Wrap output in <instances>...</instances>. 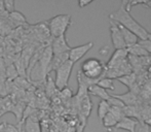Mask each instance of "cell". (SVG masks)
Instances as JSON below:
<instances>
[{
    "instance_id": "obj_1",
    "label": "cell",
    "mask_w": 151,
    "mask_h": 132,
    "mask_svg": "<svg viewBox=\"0 0 151 132\" xmlns=\"http://www.w3.org/2000/svg\"><path fill=\"white\" fill-rule=\"evenodd\" d=\"M109 19L111 20V22L116 23V24L122 26L123 28L133 32L139 38V40L147 39L149 32L132 17L131 12H127V8H125V1L121 2L119 8L117 10H115V12H111L109 15Z\"/></svg>"
},
{
    "instance_id": "obj_2",
    "label": "cell",
    "mask_w": 151,
    "mask_h": 132,
    "mask_svg": "<svg viewBox=\"0 0 151 132\" xmlns=\"http://www.w3.org/2000/svg\"><path fill=\"white\" fill-rule=\"evenodd\" d=\"M106 66L102 61L96 58H88L81 64V68L79 71L83 74L86 78H90L91 81L99 82L101 78H104Z\"/></svg>"
},
{
    "instance_id": "obj_3",
    "label": "cell",
    "mask_w": 151,
    "mask_h": 132,
    "mask_svg": "<svg viewBox=\"0 0 151 132\" xmlns=\"http://www.w3.org/2000/svg\"><path fill=\"white\" fill-rule=\"evenodd\" d=\"M47 24L50 34L52 38H56L66 34V31L72 25V18L70 15H58L50 19Z\"/></svg>"
},
{
    "instance_id": "obj_4",
    "label": "cell",
    "mask_w": 151,
    "mask_h": 132,
    "mask_svg": "<svg viewBox=\"0 0 151 132\" xmlns=\"http://www.w3.org/2000/svg\"><path fill=\"white\" fill-rule=\"evenodd\" d=\"M74 63L70 60L66 61L64 64H62L58 69L56 70V80H55V85H56L58 90H63L64 88L68 87L69 78L71 76L72 70H73Z\"/></svg>"
},
{
    "instance_id": "obj_5",
    "label": "cell",
    "mask_w": 151,
    "mask_h": 132,
    "mask_svg": "<svg viewBox=\"0 0 151 132\" xmlns=\"http://www.w3.org/2000/svg\"><path fill=\"white\" fill-rule=\"evenodd\" d=\"M75 101L77 104L78 110H79V115L81 116L82 122H83L82 124L86 125V120L91 116V110H93V102L91 100L90 95L88 93L82 96H75Z\"/></svg>"
},
{
    "instance_id": "obj_6",
    "label": "cell",
    "mask_w": 151,
    "mask_h": 132,
    "mask_svg": "<svg viewBox=\"0 0 151 132\" xmlns=\"http://www.w3.org/2000/svg\"><path fill=\"white\" fill-rule=\"evenodd\" d=\"M93 42L90 41V42H88V44L71 48V50L68 53V54H69V60L75 64L76 62H78L80 59L83 58V57L90 52L91 49H93Z\"/></svg>"
},
{
    "instance_id": "obj_7",
    "label": "cell",
    "mask_w": 151,
    "mask_h": 132,
    "mask_svg": "<svg viewBox=\"0 0 151 132\" xmlns=\"http://www.w3.org/2000/svg\"><path fill=\"white\" fill-rule=\"evenodd\" d=\"M110 37H111V42L115 50L127 49L119 26L114 22H110Z\"/></svg>"
},
{
    "instance_id": "obj_8",
    "label": "cell",
    "mask_w": 151,
    "mask_h": 132,
    "mask_svg": "<svg viewBox=\"0 0 151 132\" xmlns=\"http://www.w3.org/2000/svg\"><path fill=\"white\" fill-rule=\"evenodd\" d=\"M52 50V54L54 55H60L65 54V53H69L71 50V46L68 44L67 38H66V34L61 35L59 37L52 38V42L50 44Z\"/></svg>"
},
{
    "instance_id": "obj_9",
    "label": "cell",
    "mask_w": 151,
    "mask_h": 132,
    "mask_svg": "<svg viewBox=\"0 0 151 132\" xmlns=\"http://www.w3.org/2000/svg\"><path fill=\"white\" fill-rule=\"evenodd\" d=\"M127 49H121V50H115V52L112 54L111 58L106 64V68H115L122 64L124 61L127 60Z\"/></svg>"
},
{
    "instance_id": "obj_10",
    "label": "cell",
    "mask_w": 151,
    "mask_h": 132,
    "mask_svg": "<svg viewBox=\"0 0 151 132\" xmlns=\"http://www.w3.org/2000/svg\"><path fill=\"white\" fill-rule=\"evenodd\" d=\"M114 98L118 99L119 101H121L123 103L124 106H135L138 105L139 102H138V97L134 91H127L124 94H120V95H116V94H111Z\"/></svg>"
},
{
    "instance_id": "obj_11",
    "label": "cell",
    "mask_w": 151,
    "mask_h": 132,
    "mask_svg": "<svg viewBox=\"0 0 151 132\" xmlns=\"http://www.w3.org/2000/svg\"><path fill=\"white\" fill-rule=\"evenodd\" d=\"M138 125H139V121H137L136 119L124 117V118L121 119L119 122L117 123V125L115 126L114 130L122 129V130H127L129 132H136V129H137Z\"/></svg>"
},
{
    "instance_id": "obj_12",
    "label": "cell",
    "mask_w": 151,
    "mask_h": 132,
    "mask_svg": "<svg viewBox=\"0 0 151 132\" xmlns=\"http://www.w3.org/2000/svg\"><path fill=\"white\" fill-rule=\"evenodd\" d=\"M18 125H20V126L24 125V128L23 129L26 132H41L39 121H38L37 117L33 116V114H31L23 123H20Z\"/></svg>"
},
{
    "instance_id": "obj_13",
    "label": "cell",
    "mask_w": 151,
    "mask_h": 132,
    "mask_svg": "<svg viewBox=\"0 0 151 132\" xmlns=\"http://www.w3.org/2000/svg\"><path fill=\"white\" fill-rule=\"evenodd\" d=\"M68 60H69V54L68 53L60 55H54L52 61H50V64L48 66V73L50 71H56L62 64H64Z\"/></svg>"
},
{
    "instance_id": "obj_14",
    "label": "cell",
    "mask_w": 151,
    "mask_h": 132,
    "mask_svg": "<svg viewBox=\"0 0 151 132\" xmlns=\"http://www.w3.org/2000/svg\"><path fill=\"white\" fill-rule=\"evenodd\" d=\"M88 95H93V96L99 97L101 100H104V101H108L111 97V94L108 93V91L104 90L103 88L99 87L98 85H93V86H91L90 88L88 89Z\"/></svg>"
},
{
    "instance_id": "obj_15",
    "label": "cell",
    "mask_w": 151,
    "mask_h": 132,
    "mask_svg": "<svg viewBox=\"0 0 151 132\" xmlns=\"http://www.w3.org/2000/svg\"><path fill=\"white\" fill-rule=\"evenodd\" d=\"M14 103H16L14 99H12L9 95H6L5 97H1L0 98V118L6 112H12Z\"/></svg>"
},
{
    "instance_id": "obj_16",
    "label": "cell",
    "mask_w": 151,
    "mask_h": 132,
    "mask_svg": "<svg viewBox=\"0 0 151 132\" xmlns=\"http://www.w3.org/2000/svg\"><path fill=\"white\" fill-rule=\"evenodd\" d=\"M5 69L6 66L4 61L0 58V96L5 97L7 94V90H6V75H5Z\"/></svg>"
},
{
    "instance_id": "obj_17",
    "label": "cell",
    "mask_w": 151,
    "mask_h": 132,
    "mask_svg": "<svg viewBox=\"0 0 151 132\" xmlns=\"http://www.w3.org/2000/svg\"><path fill=\"white\" fill-rule=\"evenodd\" d=\"M118 26H119V29H120L121 33H122L123 40H124V44H125V46H127V48L133 46V44H138V41H139V38H138L135 34H134L133 32H131L129 30H127V29L123 28V27L120 26V25H118Z\"/></svg>"
},
{
    "instance_id": "obj_18",
    "label": "cell",
    "mask_w": 151,
    "mask_h": 132,
    "mask_svg": "<svg viewBox=\"0 0 151 132\" xmlns=\"http://www.w3.org/2000/svg\"><path fill=\"white\" fill-rule=\"evenodd\" d=\"M117 123H118V120L110 112H108V114L103 118V120H102V124H103L104 128H105L108 132L113 131L114 128H115V126L117 125Z\"/></svg>"
},
{
    "instance_id": "obj_19",
    "label": "cell",
    "mask_w": 151,
    "mask_h": 132,
    "mask_svg": "<svg viewBox=\"0 0 151 132\" xmlns=\"http://www.w3.org/2000/svg\"><path fill=\"white\" fill-rule=\"evenodd\" d=\"M127 54L131 55V56H134V57H139V58H141V57L148 56L147 52L140 46L139 42L129 46V48H127Z\"/></svg>"
},
{
    "instance_id": "obj_20",
    "label": "cell",
    "mask_w": 151,
    "mask_h": 132,
    "mask_svg": "<svg viewBox=\"0 0 151 132\" xmlns=\"http://www.w3.org/2000/svg\"><path fill=\"white\" fill-rule=\"evenodd\" d=\"M136 80H137V76H136L135 72H132V73L127 74V75H123V76H121V78H117L118 82H120L121 84L127 86L131 91L133 90L134 85L136 84Z\"/></svg>"
},
{
    "instance_id": "obj_21",
    "label": "cell",
    "mask_w": 151,
    "mask_h": 132,
    "mask_svg": "<svg viewBox=\"0 0 151 132\" xmlns=\"http://www.w3.org/2000/svg\"><path fill=\"white\" fill-rule=\"evenodd\" d=\"M110 110V105L108 104L107 101H104V100H101L98 104V117H99L100 120H103V118L106 116V115L109 112Z\"/></svg>"
},
{
    "instance_id": "obj_22",
    "label": "cell",
    "mask_w": 151,
    "mask_h": 132,
    "mask_svg": "<svg viewBox=\"0 0 151 132\" xmlns=\"http://www.w3.org/2000/svg\"><path fill=\"white\" fill-rule=\"evenodd\" d=\"M9 16V19L14 22L16 24H24V23H27V19L24 15L21 12H18V10H14L12 14L8 15Z\"/></svg>"
},
{
    "instance_id": "obj_23",
    "label": "cell",
    "mask_w": 151,
    "mask_h": 132,
    "mask_svg": "<svg viewBox=\"0 0 151 132\" xmlns=\"http://www.w3.org/2000/svg\"><path fill=\"white\" fill-rule=\"evenodd\" d=\"M5 75H6V81H14L16 78H19V73L17 71V68L14 64H10L6 66L5 69Z\"/></svg>"
},
{
    "instance_id": "obj_24",
    "label": "cell",
    "mask_w": 151,
    "mask_h": 132,
    "mask_svg": "<svg viewBox=\"0 0 151 132\" xmlns=\"http://www.w3.org/2000/svg\"><path fill=\"white\" fill-rule=\"evenodd\" d=\"M98 86L103 88L104 90H114L115 87H114V84H113V80L111 78H103L98 82Z\"/></svg>"
},
{
    "instance_id": "obj_25",
    "label": "cell",
    "mask_w": 151,
    "mask_h": 132,
    "mask_svg": "<svg viewBox=\"0 0 151 132\" xmlns=\"http://www.w3.org/2000/svg\"><path fill=\"white\" fill-rule=\"evenodd\" d=\"M0 132H20L18 127L7 122L0 123Z\"/></svg>"
},
{
    "instance_id": "obj_26",
    "label": "cell",
    "mask_w": 151,
    "mask_h": 132,
    "mask_svg": "<svg viewBox=\"0 0 151 132\" xmlns=\"http://www.w3.org/2000/svg\"><path fill=\"white\" fill-rule=\"evenodd\" d=\"M57 90H58V89H57L56 85H55V82H52V78L47 75V83H46V94H47L50 97H52V95H54L55 91H57Z\"/></svg>"
},
{
    "instance_id": "obj_27",
    "label": "cell",
    "mask_w": 151,
    "mask_h": 132,
    "mask_svg": "<svg viewBox=\"0 0 151 132\" xmlns=\"http://www.w3.org/2000/svg\"><path fill=\"white\" fill-rule=\"evenodd\" d=\"M4 3V8H5V12L6 14H12V12L16 10V6H14V1L12 0H6V1H3Z\"/></svg>"
},
{
    "instance_id": "obj_28",
    "label": "cell",
    "mask_w": 151,
    "mask_h": 132,
    "mask_svg": "<svg viewBox=\"0 0 151 132\" xmlns=\"http://www.w3.org/2000/svg\"><path fill=\"white\" fill-rule=\"evenodd\" d=\"M138 42L147 52V54L151 56V41H149L148 39H145V40H139Z\"/></svg>"
},
{
    "instance_id": "obj_29",
    "label": "cell",
    "mask_w": 151,
    "mask_h": 132,
    "mask_svg": "<svg viewBox=\"0 0 151 132\" xmlns=\"http://www.w3.org/2000/svg\"><path fill=\"white\" fill-rule=\"evenodd\" d=\"M61 94H62V96L65 97V98H67V99H69L72 97V92L68 87H66V88H64L63 90H61Z\"/></svg>"
},
{
    "instance_id": "obj_30",
    "label": "cell",
    "mask_w": 151,
    "mask_h": 132,
    "mask_svg": "<svg viewBox=\"0 0 151 132\" xmlns=\"http://www.w3.org/2000/svg\"><path fill=\"white\" fill-rule=\"evenodd\" d=\"M93 3V0H88V1H84V0H79L78 1V5H79L80 8H83L86 7V5H88V4Z\"/></svg>"
},
{
    "instance_id": "obj_31",
    "label": "cell",
    "mask_w": 151,
    "mask_h": 132,
    "mask_svg": "<svg viewBox=\"0 0 151 132\" xmlns=\"http://www.w3.org/2000/svg\"><path fill=\"white\" fill-rule=\"evenodd\" d=\"M4 14H6L5 8H4V3H3V1L0 0V16H3Z\"/></svg>"
},
{
    "instance_id": "obj_32",
    "label": "cell",
    "mask_w": 151,
    "mask_h": 132,
    "mask_svg": "<svg viewBox=\"0 0 151 132\" xmlns=\"http://www.w3.org/2000/svg\"><path fill=\"white\" fill-rule=\"evenodd\" d=\"M145 6H147V7L151 8V0H150V1H146V4H145Z\"/></svg>"
},
{
    "instance_id": "obj_33",
    "label": "cell",
    "mask_w": 151,
    "mask_h": 132,
    "mask_svg": "<svg viewBox=\"0 0 151 132\" xmlns=\"http://www.w3.org/2000/svg\"><path fill=\"white\" fill-rule=\"evenodd\" d=\"M83 128H84V126H81V127H80V128L77 130V132H82V131H83Z\"/></svg>"
},
{
    "instance_id": "obj_34",
    "label": "cell",
    "mask_w": 151,
    "mask_h": 132,
    "mask_svg": "<svg viewBox=\"0 0 151 132\" xmlns=\"http://www.w3.org/2000/svg\"><path fill=\"white\" fill-rule=\"evenodd\" d=\"M147 39L151 41V33H148V36H147Z\"/></svg>"
},
{
    "instance_id": "obj_35",
    "label": "cell",
    "mask_w": 151,
    "mask_h": 132,
    "mask_svg": "<svg viewBox=\"0 0 151 132\" xmlns=\"http://www.w3.org/2000/svg\"><path fill=\"white\" fill-rule=\"evenodd\" d=\"M19 131H20V132H26V131H25V130H24V129H23V128H21V129H20V130H19Z\"/></svg>"
},
{
    "instance_id": "obj_36",
    "label": "cell",
    "mask_w": 151,
    "mask_h": 132,
    "mask_svg": "<svg viewBox=\"0 0 151 132\" xmlns=\"http://www.w3.org/2000/svg\"><path fill=\"white\" fill-rule=\"evenodd\" d=\"M148 71H149L150 73H151V66H149V68H148Z\"/></svg>"
},
{
    "instance_id": "obj_37",
    "label": "cell",
    "mask_w": 151,
    "mask_h": 132,
    "mask_svg": "<svg viewBox=\"0 0 151 132\" xmlns=\"http://www.w3.org/2000/svg\"><path fill=\"white\" fill-rule=\"evenodd\" d=\"M0 98H1V96H0Z\"/></svg>"
}]
</instances>
